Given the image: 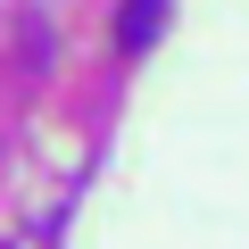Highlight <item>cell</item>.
<instances>
[{
	"label": "cell",
	"mask_w": 249,
	"mask_h": 249,
	"mask_svg": "<svg viewBox=\"0 0 249 249\" xmlns=\"http://www.w3.org/2000/svg\"><path fill=\"white\" fill-rule=\"evenodd\" d=\"M158 25H166V0H124V17H116V50H124V58H150Z\"/></svg>",
	"instance_id": "cell-1"
}]
</instances>
